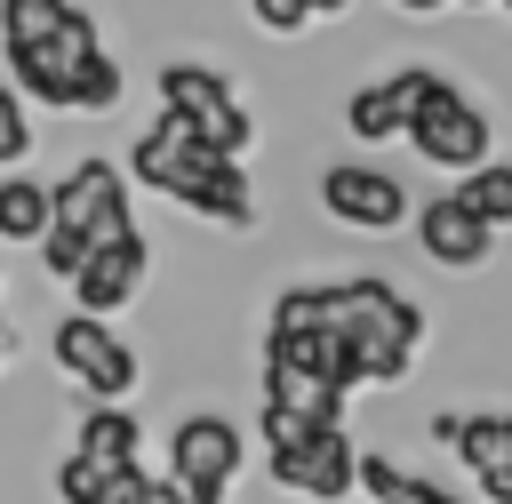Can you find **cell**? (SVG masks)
Instances as JSON below:
<instances>
[{
	"label": "cell",
	"instance_id": "7",
	"mask_svg": "<svg viewBox=\"0 0 512 504\" xmlns=\"http://www.w3.org/2000/svg\"><path fill=\"white\" fill-rule=\"evenodd\" d=\"M320 208L336 224H352V232H392L408 216V192L376 160H336V168H320Z\"/></svg>",
	"mask_w": 512,
	"mask_h": 504
},
{
	"label": "cell",
	"instance_id": "20",
	"mask_svg": "<svg viewBox=\"0 0 512 504\" xmlns=\"http://www.w3.org/2000/svg\"><path fill=\"white\" fill-rule=\"evenodd\" d=\"M392 504H456V496H448V488H432V480H416V472H408V480H400V496H392Z\"/></svg>",
	"mask_w": 512,
	"mask_h": 504
},
{
	"label": "cell",
	"instance_id": "2",
	"mask_svg": "<svg viewBox=\"0 0 512 504\" xmlns=\"http://www.w3.org/2000/svg\"><path fill=\"white\" fill-rule=\"evenodd\" d=\"M128 176H136V184H152V192H168V200H184V208H192V216H208V224H232V232H248V224H256V184H248L240 152L200 144L176 112H160V120L128 144Z\"/></svg>",
	"mask_w": 512,
	"mask_h": 504
},
{
	"label": "cell",
	"instance_id": "5",
	"mask_svg": "<svg viewBox=\"0 0 512 504\" xmlns=\"http://www.w3.org/2000/svg\"><path fill=\"white\" fill-rule=\"evenodd\" d=\"M48 224H72V232H88V248L96 240H112V232H128L136 216H128V184H120V168L112 160H72L64 168V184H48Z\"/></svg>",
	"mask_w": 512,
	"mask_h": 504
},
{
	"label": "cell",
	"instance_id": "12",
	"mask_svg": "<svg viewBox=\"0 0 512 504\" xmlns=\"http://www.w3.org/2000/svg\"><path fill=\"white\" fill-rule=\"evenodd\" d=\"M432 88V64H408V72H384V80H368L352 104H344V128L360 136V144H392L400 128H408V112H416V96Z\"/></svg>",
	"mask_w": 512,
	"mask_h": 504
},
{
	"label": "cell",
	"instance_id": "1",
	"mask_svg": "<svg viewBox=\"0 0 512 504\" xmlns=\"http://www.w3.org/2000/svg\"><path fill=\"white\" fill-rule=\"evenodd\" d=\"M0 56H8L16 96H40L56 112H112L128 88L88 8L72 0H0Z\"/></svg>",
	"mask_w": 512,
	"mask_h": 504
},
{
	"label": "cell",
	"instance_id": "19",
	"mask_svg": "<svg viewBox=\"0 0 512 504\" xmlns=\"http://www.w3.org/2000/svg\"><path fill=\"white\" fill-rule=\"evenodd\" d=\"M152 504H224V496H200V488H184V480H152Z\"/></svg>",
	"mask_w": 512,
	"mask_h": 504
},
{
	"label": "cell",
	"instance_id": "6",
	"mask_svg": "<svg viewBox=\"0 0 512 504\" xmlns=\"http://www.w3.org/2000/svg\"><path fill=\"white\" fill-rule=\"evenodd\" d=\"M56 368L80 376L96 400H128V392H136V352H128V336H112L96 312H64V320H56Z\"/></svg>",
	"mask_w": 512,
	"mask_h": 504
},
{
	"label": "cell",
	"instance_id": "4",
	"mask_svg": "<svg viewBox=\"0 0 512 504\" xmlns=\"http://www.w3.org/2000/svg\"><path fill=\"white\" fill-rule=\"evenodd\" d=\"M160 104H168L200 144H216V152H248V144H256L248 104H240L208 64H168V72H160Z\"/></svg>",
	"mask_w": 512,
	"mask_h": 504
},
{
	"label": "cell",
	"instance_id": "25",
	"mask_svg": "<svg viewBox=\"0 0 512 504\" xmlns=\"http://www.w3.org/2000/svg\"><path fill=\"white\" fill-rule=\"evenodd\" d=\"M496 8H512V0H496Z\"/></svg>",
	"mask_w": 512,
	"mask_h": 504
},
{
	"label": "cell",
	"instance_id": "16",
	"mask_svg": "<svg viewBox=\"0 0 512 504\" xmlns=\"http://www.w3.org/2000/svg\"><path fill=\"white\" fill-rule=\"evenodd\" d=\"M40 224H48V184L0 176V240H40Z\"/></svg>",
	"mask_w": 512,
	"mask_h": 504
},
{
	"label": "cell",
	"instance_id": "14",
	"mask_svg": "<svg viewBox=\"0 0 512 504\" xmlns=\"http://www.w3.org/2000/svg\"><path fill=\"white\" fill-rule=\"evenodd\" d=\"M72 448H80V456H96V464H112V472H128V464H136V416H128L120 400H104V408H88V416H80Z\"/></svg>",
	"mask_w": 512,
	"mask_h": 504
},
{
	"label": "cell",
	"instance_id": "23",
	"mask_svg": "<svg viewBox=\"0 0 512 504\" xmlns=\"http://www.w3.org/2000/svg\"><path fill=\"white\" fill-rule=\"evenodd\" d=\"M0 360H8V320H0Z\"/></svg>",
	"mask_w": 512,
	"mask_h": 504
},
{
	"label": "cell",
	"instance_id": "21",
	"mask_svg": "<svg viewBox=\"0 0 512 504\" xmlns=\"http://www.w3.org/2000/svg\"><path fill=\"white\" fill-rule=\"evenodd\" d=\"M304 8H312V16H344V0H304Z\"/></svg>",
	"mask_w": 512,
	"mask_h": 504
},
{
	"label": "cell",
	"instance_id": "15",
	"mask_svg": "<svg viewBox=\"0 0 512 504\" xmlns=\"http://www.w3.org/2000/svg\"><path fill=\"white\" fill-rule=\"evenodd\" d=\"M456 200H464L488 232H504V224H512V160H472V168L456 176Z\"/></svg>",
	"mask_w": 512,
	"mask_h": 504
},
{
	"label": "cell",
	"instance_id": "24",
	"mask_svg": "<svg viewBox=\"0 0 512 504\" xmlns=\"http://www.w3.org/2000/svg\"><path fill=\"white\" fill-rule=\"evenodd\" d=\"M456 8H488V0H456Z\"/></svg>",
	"mask_w": 512,
	"mask_h": 504
},
{
	"label": "cell",
	"instance_id": "11",
	"mask_svg": "<svg viewBox=\"0 0 512 504\" xmlns=\"http://www.w3.org/2000/svg\"><path fill=\"white\" fill-rule=\"evenodd\" d=\"M432 432L464 456V472L488 488V504H512V416H440Z\"/></svg>",
	"mask_w": 512,
	"mask_h": 504
},
{
	"label": "cell",
	"instance_id": "22",
	"mask_svg": "<svg viewBox=\"0 0 512 504\" xmlns=\"http://www.w3.org/2000/svg\"><path fill=\"white\" fill-rule=\"evenodd\" d=\"M392 8H408V16H432V8H440V0H392Z\"/></svg>",
	"mask_w": 512,
	"mask_h": 504
},
{
	"label": "cell",
	"instance_id": "10",
	"mask_svg": "<svg viewBox=\"0 0 512 504\" xmlns=\"http://www.w3.org/2000/svg\"><path fill=\"white\" fill-rule=\"evenodd\" d=\"M168 464H176L168 480H184V488H200V496H224V480L240 472V432H232L224 416H184Z\"/></svg>",
	"mask_w": 512,
	"mask_h": 504
},
{
	"label": "cell",
	"instance_id": "13",
	"mask_svg": "<svg viewBox=\"0 0 512 504\" xmlns=\"http://www.w3.org/2000/svg\"><path fill=\"white\" fill-rule=\"evenodd\" d=\"M416 240H424V256H432V264H448V272H472V264L496 248V232H488L456 192H440V200L416 216Z\"/></svg>",
	"mask_w": 512,
	"mask_h": 504
},
{
	"label": "cell",
	"instance_id": "9",
	"mask_svg": "<svg viewBox=\"0 0 512 504\" xmlns=\"http://www.w3.org/2000/svg\"><path fill=\"white\" fill-rule=\"evenodd\" d=\"M272 480L296 488V496L336 504V496L352 488V440H344V424H312V432H296L288 448H272Z\"/></svg>",
	"mask_w": 512,
	"mask_h": 504
},
{
	"label": "cell",
	"instance_id": "8",
	"mask_svg": "<svg viewBox=\"0 0 512 504\" xmlns=\"http://www.w3.org/2000/svg\"><path fill=\"white\" fill-rule=\"evenodd\" d=\"M144 264H152V248H144V232L128 224V232H112V240H96L80 264H72V296H80V312H96V320H112L136 288H144Z\"/></svg>",
	"mask_w": 512,
	"mask_h": 504
},
{
	"label": "cell",
	"instance_id": "18",
	"mask_svg": "<svg viewBox=\"0 0 512 504\" xmlns=\"http://www.w3.org/2000/svg\"><path fill=\"white\" fill-rule=\"evenodd\" d=\"M32 152V120H24V96L0 80V168H16Z\"/></svg>",
	"mask_w": 512,
	"mask_h": 504
},
{
	"label": "cell",
	"instance_id": "17",
	"mask_svg": "<svg viewBox=\"0 0 512 504\" xmlns=\"http://www.w3.org/2000/svg\"><path fill=\"white\" fill-rule=\"evenodd\" d=\"M112 480H120V472H112V464H96V456H80V448L56 464V496H64V504H104V496H112Z\"/></svg>",
	"mask_w": 512,
	"mask_h": 504
},
{
	"label": "cell",
	"instance_id": "3",
	"mask_svg": "<svg viewBox=\"0 0 512 504\" xmlns=\"http://www.w3.org/2000/svg\"><path fill=\"white\" fill-rule=\"evenodd\" d=\"M408 144H416V160H432V168H472V160H488V112L456 88V80H440L432 72V88L416 96V112H408V128H400Z\"/></svg>",
	"mask_w": 512,
	"mask_h": 504
}]
</instances>
